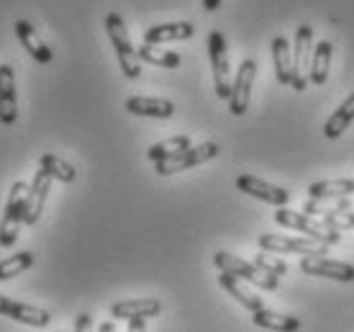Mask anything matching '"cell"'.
Segmentation results:
<instances>
[{
  "label": "cell",
  "mask_w": 354,
  "mask_h": 332,
  "mask_svg": "<svg viewBox=\"0 0 354 332\" xmlns=\"http://www.w3.org/2000/svg\"><path fill=\"white\" fill-rule=\"evenodd\" d=\"M106 31L108 39L115 49V57H118V64H121V72H124L129 80H136L142 75V60L133 49L131 39H129V31H126L124 18L118 13H108L106 16Z\"/></svg>",
  "instance_id": "6da1fadb"
},
{
  "label": "cell",
  "mask_w": 354,
  "mask_h": 332,
  "mask_svg": "<svg viewBox=\"0 0 354 332\" xmlns=\"http://www.w3.org/2000/svg\"><path fill=\"white\" fill-rule=\"evenodd\" d=\"M26 191L28 186L24 180H16L10 186L8 201H6V211L0 219V247H13L21 232V225H26Z\"/></svg>",
  "instance_id": "7a4b0ae2"
},
{
  "label": "cell",
  "mask_w": 354,
  "mask_h": 332,
  "mask_svg": "<svg viewBox=\"0 0 354 332\" xmlns=\"http://www.w3.org/2000/svg\"><path fill=\"white\" fill-rule=\"evenodd\" d=\"M274 222L280 227L303 232L308 240H316V243L326 245V247H331V245H337L339 240H342V232L328 229L326 225H321V222H316L313 216L303 214V211H292V209H285V207H280L274 211Z\"/></svg>",
  "instance_id": "3957f363"
},
{
  "label": "cell",
  "mask_w": 354,
  "mask_h": 332,
  "mask_svg": "<svg viewBox=\"0 0 354 332\" xmlns=\"http://www.w3.org/2000/svg\"><path fill=\"white\" fill-rule=\"evenodd\" d=\"M213 265L221 270V273H231V276L249 281V283L265 288V291H274V288H277V279H274V276H270L265 270H259L254 263L244 261V258H236V255H231V252H226V250H218L213 255Z\"/></svg>",
  "instance_id": "277c9868"
},
{
  "label": "cell",
  "mask_w": 354,
  "mask_h": 332,
  "mask_svg": "<svg viewBox=\"0 0 354 332\" xmlns=\"http://www.w3.org/2000/svg\"><path fill=\"white\" fill-rule=\"evenodd\" d=\"M262 252H298L303 258H326V245L308 237H285V234H262L257 240Z\"/></svg>",
  "instance_id": "5b68a950"
},
{
  "label": "cell",
  "mask_w": 354,
  "mask_h": 332,
  "mask_svg": "<svg viewBox=\"0 0 354 332\" xmlns=\"http://www.w3.org/2000/svg\"><path fill=\"white\" fill-rule=\"evenodd\" d=\"M310 60H313V26L303 24L295 31V44H292V80L295 90H306L308 85Z\"/></svg>",
  "instance_id": "8992f818"
},
{
  "label": "cell",
  "mask_w": 354,
  "mask_h": 332,
  "mask_svg": "<svg viewBox=\"0 0 354 332\" xmlns=\"http://www.w3.org/2000/svg\"><path fill=\"white\" fill-rule=\"evenodd\" d=\"M216 155H218V144L203 142L198 144V147H187V150L172 155L167 160L154 162V168H157V175H175L180 171H190L195 165H203V162L213 160Z\"/></svg>",
  "instance_id": "52a82bcc"
},
{
  "label": "cell",
  "mask_w": 354,
  "mask_h": 332,
  "mask_svg": "<svg viewBox=\"0 0 354 332\" xmlns=\"http://www.w3.org/2000/svg\"><path fill=\"white\" fill-rule=\"evenodd\" d=\"M208 57L213 67V82H216V96L229 101L231 96V67H229V52H226V39L221 31L208 34Z\"/></svg>",
  "instance_id": "ba28073f"
},
{
  "label": "cell",
  "mask_w": 354,
  "mask_h": 332,
  "mask_svg": "<svg viewBox=\"0 0 354 332\" xmlns=\"http://www.w3.org/2000/svg\"><path fill=\"white\" fill-rule=\"evenodd\" d=\"M254 75H257V62L254 60H244L239 64V72L231 82V96H229V111L234 116L247 114L249 98H252V85H254Z\"/></svg>",
  "instance_id": "9c48e42d"
},
{
  "label": "cell",
  "mask_w": 354,
  "mask_h": 332,
  "mask_svg": "<svg viewBox=\"0 0 354 332\" xmlns=\"http://www.w3.org/2000/svg\"><path fill=\"white\" fill-rule=\"evenodd\" d=\"M236 189L241 193H247V196H254L259 201H265V204H272V207H285L288 201H290V191L280 189V186H272V183H267V180L257 178V175H239L236 178Z\"/></svg>",
  "instance_id": "30bf717a"
},
{
  "label": "cell",
  "mask_w": 354,
  "mask_h": 332,
  "mask_svg": "<svg viewBox=\"0 0 354 332\" xmlns=\"http://www.w3.org/2000/svg\"><path fill=\"white\" fill-rule=\"evenodd\" d=\"M0 315L10 317L21 324H28V327H46L52 322V315L46 309H39V306L24 304V302H16V299H8L0 294Z\"/></svg>",
  "instance_id": "8fae6325"
},
{
  "label": "cell",
  "mask_w": 354,
  "mask_h": 332,
  "mask_svg": "<svg viewBox=\"0 0 354 332\" xmlns=\"http://www.w3.org/2000/svg\"><path fill=\"white\" fill-rule=\"evenodd\" d=\"M301 270L308 276H321V279H334L342 283L354 281V265L342 261H328V258H303Z\"/></svg>",
  "instance_id": "7c38bea8"
},
{
  "label": "cell",
  "mask_w": 354,
  "mask_h": 332,
  "mask_svg": "<svg viewBox=\"0 0 354 332\" xmlns=\"http://www.w3.org/2000/svg\"><path fill=\"white\" fill-rule=\"evenodd\" d=\"M18 116L16 103V75L10 64H0V124L13 126Z\"/></svg>",
  "instance_id": "4fadbf2b"
},
{
  "label": "cell",
  "mask_w": 354,
  "mask_h": 332,
  "mask_svg": "<svg viewBox=\"0 0 354 332\" xmlns=\"http://www.w3.org/2000/svg\"><path fill=\"white\" fill-rule=\"evenodd\" d=\"M113 320H151V317L162 315V302L160 299H129V302H115L111 306Z\"/></svg>",
  "instance_id": "5bb4252c"
},
{
  "label": "cell",
  "mask_w": 354,
  "mask_h": 332,
  "mask_svg": "<svg viewBox=\"0 0 354 332\" xmlns=\"http://www.w3.org/2000/svg\"><path fill=\"white\" fill-rule=\"evenodd\" d=\"M49 189H52V178L46 175L44 171H36L34 180L26 191V222L28 227H34L39 222V216L44 211V201L49 196Z\"/></svg>",
  "instance_id": "9a60e30c"
},
{
  "label": "cell",
  "mask_w": 354,
  "mask_h": 332,
  "mask_svg": "<svg viewBox=\"0 0 354 332\" xmlns=\"http://www.w3.org/2000/svg\"><path fill=\"white\" fill-rule=\"evenodd\" d=\"M195 34V26L187 21H172V24H157L144 31V44H165V42H183Z\"/></svg>",
  "instance_id": "2e32d148"
},
{
  "label": "cell",
  "mask_w": 354,
  "mask_h": 332,
  "mask_svg": "<svg viewBox=\"0 0 354 332\" xmlns=\"http://www.w3.org/2000/svg\"><path fill=\"white\" fill-rule=\"evenodd\" d=\"M124 108L133 116H149V119H169L175 114V103L165 98H147V96H133L126 98Z\"/></svg>",
  "instance_id": "e0dca14e"
},
{
  "label": "cell",
  "mask_w": 354,
  "mask_h": 332,
  "mask_svg": "<svg viewBox=\"0 0 354 332\" xmlns=\"http://www.w3.org/2000/svg\"><path fill=\"white\" fill-rule=\"evenodd\" d=\"M16 36L18 42L26 46V52L34 57L39 64H49L52 62V49L39 39V34H36V28L28 24V21H16Z\"/></svg>",
  "instance_id": "ac0fdd59"
},
{
  "label": "cell",
  "mask_w": 354,
  "mask_h": 332,
  "mask_svg": "<svg viewBox=\"0 0 354 332\" xmlns=\"http://www.w3.org/2000/svg\"><path fill=\"white\" fill-rule=\"evenodd\" d=\"M272 64H274V75H277V82L280 85H290L292 80V54L290 44L285 36H274L272 39Z\"/></svg>",
  "instance_id": "d6986e66"
},
{
  "label": "cell",
  "mask_w": 354,
  "mask_h": 332,
  "mask_svg": "<svg viewBox=\"0 0 354 332\" xmlns=\"http://www.w3.org/2000/svg\"><path fill=\"white\" fill-rule=\"evenodd\" d=\"M331 54H334V46H331V42H326V39L313 46L308 82H313V85H324V82H326L328 67H331Z\"/></svg>",
  "instance_id": "ffe728a7"
},
{
  "label": "cell",
  "mask_w": 354,
  "mask_h": 332,
  "mask_svg": "<svg viewBox=\"0 0 354 332\" xmlns=\"http://www.w3.org/2000/svg\"><path fill=\"white\" fill-rule=\"evenodd\" d=\"M218 283H221V286L226 288V291H229L231 297L236 299L244 309H249L252 315H254V312H259V309H265L262 299H259L257 294H252V291H247V288L241 286L236 276H231V273H221V276H218Z\"/></svg>",
  "instance_id": "44dd1931"
},
{
  "label": "cell",
  "mask_w": 354,
  "mask_h": 332,
  "mask_svg": "<svg viewBox=\"0 0 354 332\" xmlns=\"http://www.w3.org/2000/svg\"><path fill=\"white\" fill-rule=\"evenodd\" d=\"M254 324L262 327V330H272V332H298L301 330V320H295L290 315H277V312H270V309H259L252 315Z\"/></svg>",
  "instance_id": "7402d4cb"
},
{
  "label": "cell",
  "mask_w": 354,
  "mask_h": 332,
  "mask_svg": "<svg viewBox=\"0 0 354 332\" xmlns=\"http://www.w3.org/2000/svg\"><path fill=\"white\" fill-rule=\"evenodd\" d=\"M310 198H349L354 193L352 178L339 180H321V183H310L308 186Z\"/></svg>",
  "instance_id": "603a6c76"
},
{
  "label": "cell",
  "mask_w": 354,
  "mask_h": 332,
  "mask_svg": "<svg viewBox=\"0 0 354 332\" xmlns=\"http://www.w3.org/2000/svg\"><path fill=\"white\" fill-rule=\"evenodd\" d=\"M354 121V93L342 103V106L328 116V121L324 124V134L328 139H337V137L344 134V129Z\"/></svg>",
  "instance_id": "cb8c5ba5"
},
{
  "label": "cell",
  "mask_w": 354,
  "mask_h": 332,
  "mask_svg": "<svg viewBox=\"0 0 354 332\" xmlns=\"http://www.w3.org/2000/svg\"><path fill=\"white\" fill-rule=\"evenodd\" d=\"M39 171H44L49 178L59 180V183H72V180L77 178V171L72 168L70 162L62 160V157H57V155H52V152H46L39 157Z\"/></svg>",
  "instance_id": "d4e9b609"
},
{
  "label": "cell",
  "mask_w": 354,
  "mask_h": 332,
  "mask_svg": "<svg viewBox=\"0 0 354 332\" xmlns=\"http://www.w3.org/2000/svg\"><path fill=\"white\" fill-rule=\"evenodd\" d=\"M136 54H139L142 62H149L154 67H167V70L180 67V62H183V57L177 52H167V49H160V46L154 44H142L136 49Z\"/></svg>",
  "instance_id": "484cf974"
},
{
  "label": "cell",
  "mask_w": 354,
  "mask_h": 332,
  "mask_svg": "<svg viewBox=\"0 0 354 332\" xmlns=\"http://www.w3.org/2000/svg\"><path fill=\"white\" fill-rule=\"evenodd\" d=\"M187 147H193V144H190V137L180 134V137H172V139H165V142L151 144L149 150H147V157H149L151 162H160V160H167V157H172V155H177V152H183Z\"/></svg>",
  "instance_id": "4316f807"
},
{
  "label": "cell",
  "mask_w": 354,
  "mask_h": 332,
  "mask_svg": "<svg viewBox=\"0 0 354 332\" xmlns=\"http://www.w3.org/2000/svg\"><path fill=\"white\" fill-rule=\"evenodd\" d=\"M352 201L349 198H310L308 204L303 207V214L308 216H326L334 211H349Z\"/></svg>",
  "instance_id": "83f0119b"
},
{
  "label": "cell",
  "mask_w": 354,
  "mask_h": 332,
  "mask_svg": "<svg viewBox=\"0 0 354 332\" xmlns=\"http://www.w3.org/2000/svg\"><path fill=\"white\" fill-rule=\"evenodd\" d=\"M31 265H34V252L31 250L16 252V255H10L6 261H0V281L16 279L18 273L28 270Z\"/></svg>",
  "instance_id": "f1b7e54d"
},
{
  "label": "cell",
  "mask_w": 354,
  "mask_h": 332,
  "mask_svg": "<svg viewBox=\"0 0 354 332\" xmlns=\"http://www.w3.org/2000/svg\"><path fill=\"white\" fill-rule=\"evenodd\" d=\"M254 265H257L259 270L270 273V276H274V279H280V276L288 273V263H285L283 258L272 255V252H257V255H254Z\"/></svg>",
  "instance_id": "f546056e"
},
{
  "label": "cell",
  "mask_w": 354,
  "mask_h": 332,
  "mask_svg": "<svg viewBox=\"0 0 354 332\" xmlns=\"http://www.w3.org/2000/svg\"><path fill=\"white\" fill-rule=\"evenodd\" d=\"M321 219H324L321 225H326L328 229H337V232L354 229V209H349V211H334V214H326L321 216Z\"/></svg>",
  "instance_id": "4dcf8cb0"
},
{
  "label": "cell",
  "mask_w": 354,
  "mask_h": 332,
  "mask_svg": "<svg viewBox=\"0 0 354 332\" xmlns=\"http://www.w3.org/2000/svg\"><path fill=\"white\" fill-rule=\"evenodd\" d=\"M90 327H93V317L90 315H80L75 320V332H90Z\"/></svg>",
  "instance_id": "1f68e13d"
},
{
  "label": "cell",
  "mask_w": 354,
  "mask_h": 332,
  "mask_svg": "<svg viewBox=\"0 0 354 332\" xmlns=\"http://www.w3.org/2000/svg\"><path fill=\"white\" fill-rule=\"evenodd\" d=\"M126 332H147V320H131Z\"/></svg>",
  "instance_id": "d6a6232c"
},
{
  "label": "cell",
  "mask_w": 354,
  "mask_h": 332,
  "mask_svg": "<svg viewBox=\"0 0 354 332\" xmlns=\"http://www.w3.org/2000/svg\"><path fill=\"white\" fill-rule=\"evenodd\" d=\"M218 6H221V0H203V8L205 10H218Z\"/></svg>",
  "instance_id": "836d02e7"
},
{
  "label": "cell",
  "mask_w": 354,
  "mask_h": 332,
  "mask_svg": "<svg viewBox=\"0 0 354 332\" xmlns=\"http://www.w3.org/2000/svg\"><path fill=\"white\" fill-rule=\"evenodd\" d=\"M97 332H115V324H113V322H100Z\"/></svg>",
  "instance_id": "e575fe53"
}]
</instances>
